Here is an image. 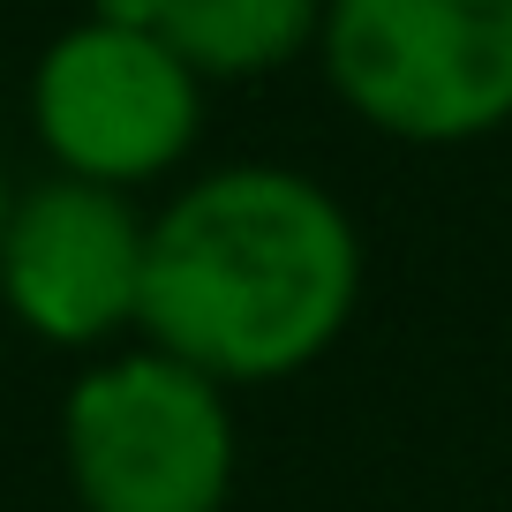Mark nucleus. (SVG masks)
Instances as JSON below:
<instances>
[{"instance_id": "nucleus-1", "label": "nucleus", "mask_w": 512, "mask_h": 512, "mask_svg": "<svg viewBox=\"0 0 512 512\" xmlns=\"http://www.w3.org/2000/svg\"><path fill=\"white\" fill-rule=\"evenodd\" d=\"M362 294L354 219L294 166H219L151 219L144 332L211 384H279L332 354Z\"/></svg>"}, {"instance_id": "nucleus-3", "label": "nucleus", "mask_w": 512, "mask_h": 512, "mask_svg": "<svg viewBox=\"0 0 512 512\" xmlns=\"http://www.w3.org/2000/svg\"><path fill=\"white\" fill-rule=\"evenodd\" d=\"M61 460L83 512H226L234 415L226 384L174 354H113L61 407Z\"/></svg>"}, {"instance_id": "nucleus-4", "label": "nucleus", "mask_w": 512, "mask_h": 512, "mask_svg": "<svg viewBox=\"0 0 512 512\" xmlns=\"http://www.w3.org/2000/svg\"><path fill=\"white\" fill-rule=\"evenodd\" d=\"M31 121L53 166L98 189H136L189 159L204 128V83L151 31L76 23L46 46L31 76Z\"/></svg>"}, {"instance_id": "nucleus-2", "label": "nucleus", "mask_w": 512, "mask_h": 512, "mask_svg": "<svg viewBox=\"0 0 512 512\" xmlns=\"http://www.w3.org/2000/svg\"><path fill=\"white\" fill-rule=\"evenodd\" d=\"M317 53L377 136L475 144L512 121V0H324Z\"/></svg>"}, {"instance_id": "nucleus-7", "label": "nucleus", "mask_w": 512, "mask_h": 512, "mask_svg": "<svg viewBox=\"0 0 512 512\" xmlns=\"http://www.w3.org/2000/svg\"><path fill=\"white\" fill-rule=\"evenodd\" d=\"M8 211H16V189H8V166H0V234H8Z\"/></svg>"}, {"instance_id": "nucleus-5", "label": "nucleus", "mask_w": 512, "mask_h": 512, "mask_svg": "<svg viewBox=\"0 0 512 512\" xmlns=\"http://www.w3.org/2000/svg\"><path fill=\"white\" fill-rule=\"evenodd\" d=\"M151 219H136L128 189L53 174L16 196L0 234V302L53 347H98L144 317Z\"/></svg>"}, {"instance_id": "nucleus-6", "label": "nucleus", "mask_w": 512, "mask_h": 512, "mask_svg": "<svg viewBox=\"0 0 512 512\" xmlns=\"http://www.w3.org/2000/svg\"><path fill=\"white\" fill-rule=\"evenodd\" d=\"M91 16L151 31L204 83V76H272V68L302 61L324 31V0H91Z\"/></svg>"}]
</instances>
